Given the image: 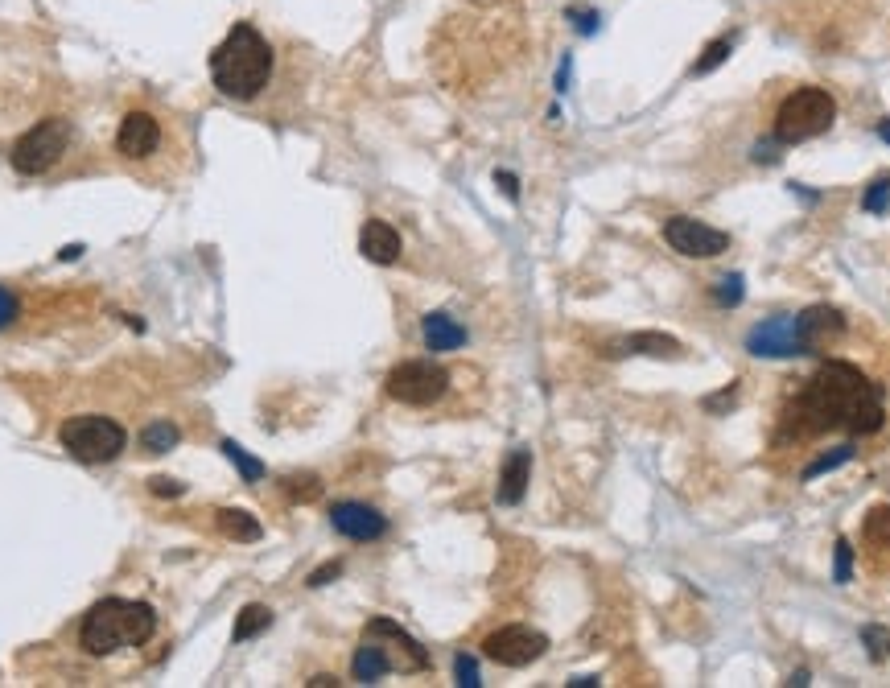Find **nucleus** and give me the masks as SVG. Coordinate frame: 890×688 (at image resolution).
I'll use <instances>...</instances> for the list:
<instances>
[{
    "label": "nucleus",
    "mask_w": 890,
    "mask_h": 688,
    "mask_svg": "<svg viewBox=\"0 0 890 688\" xmlns=\"http://www.w3.org/2000/svg\"><path fill=\"white\" fill-rule=\"evenodd\" d=\"M363 635H375V639H392V643H396V647L404 651V656L413 660V668H417V672H425V668H429V651H425V647H421V643H417L413 635H408V631H404L400 623H392V618H371Z\"/></svg>",
    "instance_id": "a211bd4d"
},
{
    "label": "nucleus",
    "mask_w": 890,
    "mask_h": 688,
    "mask_svg": "<svg viewBox=\"0 0 890 688\" xmlns=\"http://www.w3.org/2000/svg\"><path fill=\"white\" fill-rule=\"evenodd\" d=\"M211 79H215L219 95H227V99H256L268 87L272 46L256 25H248V21L231 25V33L211 54Z\"/></svg>",
    "instance_id": "f03ea898"
},
{
    "label": "nucleus",
    "mask_w": 890,
    "mask_h": 688,
    "mask_svg": "<svg viewBox=\"0 0 890 688\" xmlns=\"http://www.w3.org/2000/svg\"><path fill=\"white\" fill-rule=\"evenodd\" d=\"M569 17H573V25H577V33H594V29H598V21H602V17H598V13H594V9H586V13H581V9H573V13H569Z\"/></svg>",
    "instance_id": "4c0bfd02"
},
{
    "label": "nucleus",
    "mask_w": 890,
    "mask_h": 688,
    "mask_svg": "<svg viewBox=\"0 0 890 688\" xmlns=\"http://www.w3.org/2000/svg\"><path fill=\"white\" fill-rule=\"evenodd\" d=\"M157 631V614L149 602L104 598L95 602L79 623V647L87 656H112L120 647H141Z\"/></svg>",
    "instance_id": "7ed1b4c3"
},
{
    "label": "nucleus",
    "mask_w": 890,
    "mask_h": 688,
    "mask_svg": "<svg viewBox=\"0 0 890 688\" xmlns=\"http://www.w3.org/2000/svg\"><path fill=\"white\" fill-rule=\"evenodd\" d=\"M66 145H71V124H66L62 116H46L13 145V169L25 178H38V174H46V169L58 165Z\"/></svg>",
    "instance_id": "423d86ee"
},
{
    "label": "nucleus",
    "mask_w": 890,
    "mask_h": 688,
    "mask_svg": "<svg viewBox=\"0 0 890 688\" xmlns=\"http://www.w3.org/2000/svg\"><path fill=\"white\" fill-rule=\"evenodd\" d=\"M215 524H219V532H223L227 540H235V544H256V540L264 536L260 520H256L252 511H244V507H223V511L215 515Z\"/></svg>",
    "instance_id": "aec40b11"
},
{
    "label": "nucleus",
    "mask_w": 890,
    "mask_h": 688,
    "mask_svg": "<svg viewBox=\"0 0 890 688\" xmlns=\"http://www.w3.org/2000/svg\"><path fill=\"white\" fill-rule=\"evenodd\" d=\"M886 421L882 388L853 363H825L804 392L783 408L779 441H804L829 429H849L853 437L878 433Z\"/></svg>",
    "instance_id": "f257e3e1"
},
{
    "label": "nucleus",
    "mask_w": 890,
    "mask_h": 688,
    "mask_svg": "<svg viewBox=\"0 0 890 688\" xmlns=\"http://www.w3.org/2000/svg\"><path fill=\"white\" fill-rule=\"evenodd\" d=\"M862 536L874 553H890V507H870L866 511V524H862Z\"/></svg>",
    "instance_id": "5701e85b"
},
{
    "label": "nucleus",
    "mask_w": 890,
    "mask_h": 688,
    "mask_svg": "<svg viewBox=\"0 0 890 688\" xmlns=\"http://www.w3.org/2000/svg\"><path fill=\"white\" fill-rule=\"evenodd\" d=\"M454 676H458V684H462V688H478V684H483V676H478L474 656H466V651H462V656L454 660Z\"/></svg>",
    "instance_id": "7c9ffc66"
},
{
    "label": "nucleus",
    "mask_w": 890,
    "mask_h": 688,
    "mask_svg": "<svg viewBox=\"0 0 890 688\" xmlns=\"http://www.w3.org/2000/svg\"><path fill=\"white\" fill-rule=\"evenodd\" d=\"M285 491H289V499L310 503V499H318V495H322V483H318L314 474H297V478H285Z\"/></svg>",
    "instance_id": "c756f323"
},
{
    "label": "nucleus",
    "mask_w": 890,
    "mask_h": 688,
    "mask_svg": "<svg viewBox=\"0 0 890 688\" xmlns=\"http://www.w3.org/2000/svg\"><path fill=\"white\" fill-rule=\"evenodd\" d=\"M606 355H652V359H680V342L672 334H656V330H643V334H631L623 342H610Z\"/></svg>",
    "instance_id": "dca6fc26"
},
{
    "label": "nucleus",
    "mask_w": 890,
    "mask_h": 688,
    "mask_svg": "<svg viewBox=\"0 0 890 688\" xmlns=\"http://www.w3.org/2000/svg\"><path fill=\"white\" fill-rule=\"evenodd\" d=\"M79 252H83L79 244H71V248H62V260H79Z\"/></svg>",
    "instance_id": "79ce46f5"
},
{
    "label": "nucleus",
    "mask_w": 890,
    "mask_h": 688,
    "mask_svg": "<svg viewBox=\"0 0 890 688\" xmlns=\"http://www.w3.org/2000/svg\"><path fill=\"white\" fill-rule=\"evenodd\" d=\"M549 651V639L532 627H499L483 639V656L503 664V668H528L532 660H540Z\"/></svg>",
    "instance_id": "1a4fd4ad"
},
{
    "label": "nucleus",
    "mask_w": 890,
    "mask_h": 688,
    "mask_svg": "<svg viewBox=\"0 0 890 688\" xmlns=\"http://www.w3.org/2000/svg\"><path fill=\"white\" fill-rule=\"evenodd\" d=\"M330 528H334L338 536L355 540V544H367V540H380V536L388 532V515H380L371 503L347 499V503H334V507H330Z\"/></svg>",
    "instance_id": "9b49d317"
},
{
    "label": "nucleus",
    "mask_w": 890,
    "mask_h": 688,
    "mask_svg": "<svg viewBox=\"0 0 890 688\" xmlns=\"http://www.w3.org/2000/svg\"><path fill=\"white\" fill-rule=\"evenodd\" d=\"M528 483H532V454H528V450H511V458H507L503 470H499L495 499H499L503 507H516V503L528 495Z\"/></svg>",
    "instance_id": "2eb2a0df"
},
{
    "label": "nucleus",
    "mask_w": 890,
    "mask_h": 688,
    "mask_svg": "<svg viewBox=\"0 0 890 688\" xmlns=\"http://www.w3.org/2000/svg\"><path fill=\"white\" fill-rule=\"evenodd\" d=\"M738 404V384H726L717 396H705V412H726Z\"/></svg>",
    "instance_id": "473e14b6"
},
{
    "label": "nucleus",
    "mask_w": 890,
    "mask_h": 688,
    "mask_svg": "<svg viewBox=\"0 0 890 688\" xmlns=\"http://www.w3.org/2000/svg\"><path fill=\"white\" fill-rule=\"evenodd\" d=\"M219 450H223V458H227V462H235V470L244 474L248 483H260V478L268 474V470H264V462H260V458H252V454L244 450V445L231 441V437H223V441H219Z\"/></svg>",
    "instance_id": "b1692460"
},
{
    "label": "nucleus",
    "mask_w": 890,
    "mask_h": 688,
    "mask_svg": "<svg viewBox=\"0 0 890 688\" xmlns=\"http://www.w3.org/2000/svg\"><path fill=\"white\" fill-rule=\"evenodd\" d=\"M746 351L759 355V359H796V355H812V347L804 342L800 326L792 314L783 318H771V322H759L755 330L746 334Z\"/></svg>",
    "instance_id": "9d476101"
},
{
    "label": "nucleus",
    "mask_w": 890,
    "mask_h": 688,
    "mask_svg": "<svg viewBox=\"0 0 890 688\" xmlns=\"http://www.w3.org/2000/svg\"><path fill=\"white\" fill-rule=\"evenodd\" d=\"M569 87V58L561 62V71H557V91H565Z\"/></svg>",
    "instance_id": "a19ab883"
},
{
    "label": "nucleus",
    "mask_w": 890,
    "mask_h": 688,
    "mask_svg": "<svg viewBox=\"0 0 890 688\" xmlns=\"http://www.w3.org/2000/svg\"><path fill=\"white\" fill-rule=\"evenodd\" d=\"M495 186H503V194H507L511 202L520 198V182H516V174H507V169H499V174H495Z\"/></svg>",
    "instance_id": "58836bf2"
},
{
    "label": "nucleus",
    "mask_w": 890,
    "mask_h": 688,
    "mask_svg": "<svg viewBox=\"0 0 890 688\" xmlns=\"http://www.w3.org/2000/svg\"><path fill=\"white\" fill-rule=\"evenodd\" d=\"M388 672H396L388 647H380L371 635H363V647L355 651V660H351V676H355L359 684H375V680L388 676Z\"/></svg>",
    "instance_id": "f3484780"
},
{
    "label": "nucleus",
    "mask_w": 890,
    "mask_h": 688,
    "mask_svg": "<svg viewBox=\"0 0 890 688\" xmlns=\"http://www.w3.org/2000/svg\"><path fill=\"white\" fill-rule=\"evenodd\" d=\"M862 639L870 643V656H874V660H882V651L890 647V631H882V627H866Z\"/></svg>",
    "instance_id": "f704fd0d"
},
{
    "label": "nucleus",
    "mask_w": 890,
    "mask_h": 688,
    "mask_svg": "<svg viewBox=\"0 0 890 688\" xmlns=\"http://www.w3.org/2000/svg\"><path fill=\"white\" fill-rule=\"evenodd\" d=\"M730 54H734V38H713V42H709V46L701 50V58H697V62L689 66V75H693V79H705V75H713L717 66H722V62H726Z\"/></svg>",
    "instance_id": "393cba45"
},
{
    "label": "nucleus",
    "mask_w": 890,
    "mask_h": 688,
    "mask_svg": "<svg viewBox=\"0 0 890 688\" xmlns=\"http://www.w3.org/2000/svg\"><path fill=\"white\" fill-rule=\"evenodd\" d=\"M742 297H746V277H742V272H730V277H722V281L713 285V301L722 305V309L742 305Z\"/></svg>",
    "instance_id": "bb28decb"
},
{
    "label": "nucleus",
    "mask_w": 890,
    "mask_h": 688,
    "mask_svg": "<svg viewBox=\"0 0 890 688\" xmlns=\"http://www.w3.org/2000/svg\"><path fill=\"white\" fill-rule=\"evenodd\" d=\"M305 684H310V688H334V684H338V680H334V676H326V672H322V676H314V680H305Z\"/></svg>",
    "instance_id": "ea45409f"
},
{
    "label": "nucleus",
    "mask_w": 890,
    "mask_h": 688,
    "mask_svg": "<svg viewBox=\"0 0 890 688\" xmlns=\"http://www.w3.org/2000/svg\"><path fill=\"white\" fill-rule=\"evenodd\" d=\"M268 627H272V610L256 602V606H244V610H239L231 639H235V643H248V639H256V635H264Z\"/></svg>",
    "instance_id": "412c9836"
},
{
    "label": "nucleus",
    "mask_w": 890,
    "mask_h": 688,
    "mask_svg": "<svg viewBox=\"0 0 890 688\" xmlns=\"http://www.w3.org/2000/svg\"><path fill=\"white\" fill-rule=\"evenodd\" d=\"M878 136H882V141L890 145V120H878Z\"/></svg>",
    "instance_id": "c03bdc74"
},
{
    "label": "nucleus",
    "mask_w": 890,
    "mask_h": 688,
    "mask_svg": "<svg viewBox=\"0 0 890 688\" xmlns=\"http://www.w3.org/2000/svg\"><path fill=\"white\" fill-rule=\"evenodd\" d=\"M796 326H800V334H804V342H808L812 351H820L825 342H833V338L845 334V318H841V309H833V305H812V309H804V314L796 318Z\"/></svg>",
    "instance_id": "ddd939ff"
},
{
    "label": "nucleus",
    "mask_w": 890,
    "mask_h": 688,
    "mask_svg": "<svg viewBox=\"0 0 890 688\" xmlns=\"http://www.w3.org/2000/svg\"><path fill=\"white\" fill-rule=\"evenodd\" d=\"M569 684H573V688H590V684H598V680H594V676H577V680H569Z\"/></svg>",
    "instance_id": "37998d69"
},
{
    "label": "nucleus",
    "mask_w": 890,
    "mask_h": 688,
    "mask_svg": "<svg viewBox=\"0 0 890 688\" xmlns=\"http://www.w3.org/2000/svg\"><path fill=\"white\" fill-rule=\"evenodd\" d=\"M664 239H668L672 252L689 256V260H713V256H722V252L730 248V235H726V231H717V227H709V223H701V219H693V215H672V219H664Z\"/></svg>",
    "instance_id": "6e6552de"
},
{
    "label": "nucleus",
    "mask_w": 890,
    "mask_h": 688,
    "mask_svg": "<svg viewBox=\"0 0 890 688\" xmlns=\"http://www.w3.org/2000/svg\"><path fill=\"white\" fill-rule=\"evenodd\" d=\"M62 445L71 450V458L79 462H91V466H104L112 458L124 454L128 445V433L120 421L112 417H95V412H83V417H66L62 429H58Z\"/></svg>",
    "instance_id": "39448f33"
},
{
    "label": "nucleus",
    "mask_w": 890,
    "mask_h": 688,
    "mask_svg": "<svg viewBox=\"0 0 890 688\" xmlns=\"http://www.w3.org/2000/svg\"><path fill=\"white\" fill-rule=\"evenodd\" d=\"M400 231L388 227L384 219H367L363 231H359V252L371 260V264H396L400 260Z\"/></svg>",
    "instance_id": "4468645a"
},
{
    "label": "nucleus",
    "mask_w": 890,
    "mask_h": 688,
    "mask_svg": "<svg viewBox=\"0 0 890 688\" xmlns=\"http://www.w3.org/2000/svg\"><path fill=\"white\" fill-rule=\"evenodd\" d=\"M17 314H21V301H17V293L0 285V330L13 326V322H17Z\"/></svg>",
    "instance_id": "2f4dec72"
},
{
    "label": "nucleus",
    "mask_w": 890,
    "mask_h": 688,
    "mask_svg": "<svg viewBox=\"0 0 890 688\" xmlns=\"http://www.w3.org/2000/svg\"><path fill=\"white\" fill-rule=\"evenodd\" d=\"M445 388H450V371H445L441 363L433 359H408L400 367L388 371L384 380V392L408 408H429L445 396Z\"/></svg>",
    "instance_id": "0eeeda50"
},
{
    "label": "nucleus",
    "mask_w": 890,
    "mask_h": 688,
    "mask_svg": "<svg viewBox=\"0 0 890 688\" xmlns=\"http://www.w3.org/2000/svg\"><path fill=\"white\" fill-rule=\"evenodd\" d=\"M149 491H153V495H165V499H182V495H186V487L174 483V478H153Z\"/></svg>",
    "instance_id": "c9c22d12"
},
{
    "label": "nucleus",
    "mask_w": 890,
    "mask_h": 688,
    "mask_svg": "<svg viewBox=\"0 0 890 688\" xmlns=\"http://www.w3.org/2000/svg\"><path fill=\"white\" fill-rule=\"evenodd\" d=\"M862 211H870V215H886L890 211V178L870 182V190L862 194Z\"/></svg>",
    "instance_id": "cd10ccee"
},
{
    "label": "nucleus",
    "mask_w": 890,
    "mask_h": 688,
    "mask_svg": "<svg viewBox=\"0 0 890 688\" xmlns=\"http://www.w3.org/2000/svg\"><path fill=\"white\" fill-rule=\"evenodd\" d=\"M421 334H425V347H429V351H458L462 342H466V330H462L450 314H441V309L421 322Z\"/></svg>",
    "instance_id": "6ab92c4d"
},
{
    "label": "nucleus",
    "mask_w": 890,
    "mask_h": 688,
    "mask_svg": "<svg viewBox=\"0 0 890 688\" xmlns=\"http://www.w3.org/2000/svg\"><path fill=\"white\" fill-rule=\"evenodd\" d=\"M178 441H182V433H178L174 421H153V425L141 429V450L145 454H169Z\"/></svg>",
    "instance_id": "4be33fe9"
},
{
    "label": "nucleus",
    "mask_w": 890,
    "mask_h": 688,
    "mask_svg": "<svg viewBox=\"0 0 890 688\" xmlns=\"http://www.w3.org/2000/svg\"><path fill=\"white\" fill-rule=\"evenodd\" d=\"M853 458V445H837L833 454H820L816 462H808L804 470H800V478L804 483H812V478H820V474H829V470H837V466H845Z\"/></svg>",
    "instance_id": "a878e982"
},
{
    "label": "nucleus",
    "mask_w": 890,
    "mask_h": 688,
    "mask_svg": "<svg viewBox=\"0 0 890 688\" xmlns=\"http://www.w3.org/2000/svg\"><path fill=\"white\" fill-rule=\"evenodd\" d=\"M833 120H837V99L825 87H796L775 112V141L804 145L812 136L829 132Z\"/></svg>",
    "instance_id": "20e7f679"
},
{
    "label": "nucleus",
    "mask_w": 890,
    "mask_h": 688,
    "mask_svg": "<svg viewBox=\"0 0 890 688\" xmlns=\"http://www.w3.org/2000/svg\"><path fill=\"white\" fill-rule=\"evenodd\" d=\"M157 145H161L157 116H149V112H128V116L120 120V128H116V149H120L124 157L145 161V157L157 153Z\"/></svg>",
    "instance_id": "f8f14e48"
},
{
    "label": "nucleus",
    "mask_w": 890,
    "mask_h": 688,
    "mask_svg": "<svg viewBox=\"0 0 890 688\" xmlns=\"http://www.w3.org/2000/svg\"><path fill=\"white\" fill-rule=\"evenodd\" d=\"M833 581H837V586H849V581H853V548H849V540H837V548H833Z\"/></svg>",
    "instance_id": "c85d7f7f"
},
{
    "label": "nucleus",
    "mask_w": 890,
    "mask_h": 688,
    "mask_svg": "<svg viewBox=\"0 0 890 688\" xmlns=\"http://www.w3.org/2000/svg\"><path fill=\"white\" fill-rule=\"evenodd\" d=\"M750 157H755L759 165H763V161H767V165H775V161H779V141H775V136H771V141H759V145H755V153H750Z\"/></svg>",
    "instance_id": "e433bc0d"
},
{
    "label": "nucleus",
    "mask_w": 890,
    "mask_h": 688,
    "mask_svg": "<svg viewBox=\"0 0 890 688\" xmlns=\"http://www.w3.org/2000/svg\"><path fill=\"white\" fill-rule=\"evenodd\" d=\"M334 577H342V561H330V565L314 569V573H310V581H305V586H310V590H322V586H330Z\"/></svg>",
    "instance_id": "72a5a7b5"
}]
</instances>
